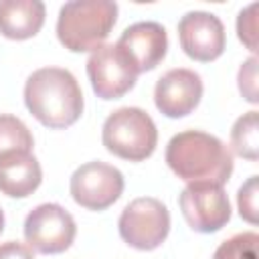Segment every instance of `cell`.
I'll list each match as a JSON object with an SVG mask.
<instances>
[{
	"instance_id": "7c38bea8",
	"label": "cell",
	"mask_w": 259,
	"mask_h": 259,
	"mask_svg": "<svg viewBox=\"0 0 259 259\" xmlns=\"http://www.w3.org/2000/svg\"><path fill=\"white\" fill-rule=\"evenodd\" d=\"M115 45L140 75L156 69L164 61L168 53V34L160 22L144 20L127 26Z\"/></svg>"
},
{
	"instance_id": "ac0fdd59",
	"label": "cell",
	"mask_w": 259,
	"mask_h": 259,
	"mask_svg": "<svg viewBox=\"0 0 259 259\" xmlns=\"http://www.w3.org/2000/svg\"><path fill=\"white\" fill-rule=\"evenodd\" d=\"M259 4L253 2L249 4L245 10L239 12V18H237V34L241 38V42L249 49V51H257V12Z\"/></svg>"
},
{
	"instance_id": "277c9868",
	"label": "cell",
	"mask_w": 259,
	"mask_h": 259,
	"mask_svg": "<svg viewBox=\"0 0 259 259\" xmlns=\"http://www.w3.org/2000/svg\"><path fill=\"white\" fill-rule=\"evenodd\" d=\"M101 140L107 152L130 162L150 158L158 144V130L148 111L140 107H119L107 115Z\"/></svg>"
},
{
	"instance_id": "6da1fadb",
	"label": "cell",
	"mask_w": 259,
	"mask_h": 259,
	"mask_svg": "<svg viewBox=\"0 0 259 259\" xmlns=\"http://www.w3.org/2000/svg\"><path fill=\"white\" fill-rule=\"evenodd\" d=\"M166 164L188 184L223 186L233 174L231 150L217 136L200 130H184L172 136L166 146Z\"/></svg>"
},
{
	"instance_id": "8fae6325",
	"label": "cell",
	"mask_w": 259,
	"mask_h": 259,
	"mask_svg": "<svg viewBox=\"0 0 259 259\" xmlns=\"http://www.w3.org/2000/svg\"><path fill=\"white\" fill-rule=\"evenodd\" d=\"M202 79L192 69H170L154 87V103L166 117L178 119L196 109L202 99Z\"/></svg>"
},
{
	"instance_id": "ffe728a7",
	"label": "cell",
	"mask_w": 259,
	"mask_h": 259,
	"mask_svg": "<svg viewBox=\"0 0 259 259\" xmlns=\"http://www.w3.org/2000/svg\"><path fill=\"white\" fill-rule=\"evenodd\" d=\"M239 91L249 103H257V59H247L239 69Z\"/></svg>"
},
{
	"instance_id": "ba28073f",
	"label": "cell",
	"mask_w": 259,
	"mask_h": 259,
	"mask_svg": "<svg viewBox=\"0 0 259 259\" xmlns=\"http://www.w3.org/2000/svg\"><path fill=\"white\" fill-rule=\"evenodd\" d=\"M123 174L105 162H87L71 176V196L87 210L109 208L123 192Z\"/></svg>"
},
{
	"instance_id": "52a82bcc",
	"label": "cell",
	"mask_w": 259,
	"mask_h": 259,
	"mask_svg": "<svg viewBox=\"0 0 259 259\" xmlns=\"http://www.w3.org/2000/svg\"><path fill=\"white\" fill-rule=\"evenodd\" d=\"M184 221L196 233H217L231 221V204L223 186L194 182L178 196Z\"/></svg>"
},
{
	"instance_id": "3957f363",
	"label": "cell",
	"mask_w": 259,
	"mask_h": 259,
	"mask_svg": "<svg viewBox=\"0 0 259 259\" xmlns=\"http://www.w3.org/2000/svg\"><path fill=\"white\" fill-rule=\"evenodd\" d=\"M115 22L117 4L113 0H71L59 10L57 38L73 53H93L109 36Z\"/></svg>"
},
{
	"instance_id": "2e32d148",
	"label": "cell",
	"mask_w": 259,
	"mask_h": 259,
	"mask_svg": "<svg viewBox=\"0 0 259 259\" xmlns=\"http://www.w3.org/2000/svg\"><path fill=\"white\" fill-rule=\"evenodd\" d=\"M34 138L30 130L14 115H0V156L12 152H32Z\"/></svg>"
},
{
	"instance_id": "4fadbf2b",
	"label": "cell",
	"mask_w": 259,
	"mask_h": 259,
	"mask_svg": "<svg viewBox=\"0 0 259 259\" xmlns=\"http://www.w3.org/2000/svg\"><path fill=\"white\" fill-rule=\"evenodd\" d=\"M42 180V170L32 152L0 156V192L12 198L32 194Z\"/></svg>"
},
{
	"instance_id": "5b68a950",
	"label": "cell",
	"mask_w": 259,
	"mask_h": 259,
	"mask_svg": "<svg viewBox=\"0 0 259 259\" xmlns=\"http://www.w3.org/2000/svg\"><path fill=\"white\" fill-rule=\"evenodd\" d=\"M121 239L138 251L158 249L170 233V212L166 204L152 196L134 198L119 217Z\"/></svg>"
},
{
	"instance_id": "9a60e30c",
	"label": "cell",
	"mask_w": 259,
	"mask_h": 259,
	"mask_svg": "<svg viewBox=\"0 0 259 259\" xmlns=\"http://www.w3.org/2000/svg\"><path fill=\"white\" fill-rule=\"evenodd\" d=\"M231 146L233 152L241 158H247L251 162L257 160L259 156V121H257V111H247L243 113L233 130H231Z\"/></svg>"
},
{
	"instance_id": "8992f818",
	"label": "cell",
	"mask_w": 259,
	"mask_h": 259,
	"mask_svg": "<svg viewBox=\"0 0 259 259\" xmlns=\"http://www.w3.org/2000/svg\"><path fill=\"white\" fill-rule=\"evenodd\" d=\"M77 235L75 219L61 204L45 202L32 208L24 221V239L30 249L42 255L67 251Z\"/></svg>"
},
{
	"instance_id": "d6986e66",
	"label": "cell",
	"mask_w": 259,
	"mask_h": 259,
	"mask_svg": "<svg viewBox=\"0 0 259 259\" xmlns=\"http://www.w3.org/2000/svg\"><path fill=\"white\" fill-rule=\"evenodd\" d=\"M237 204H239V214L251 225H255L257 223V176H251L239 188Z\"/></svg>"
},
{
	"instance_id": "7a4b0ae2",
	"label": "cell",
	"mask_w": 259,
	"mask_h": 259,
	"mask_svg": "<svg viewBox=\"0 0 259 259\" xmlns=\"http://www.w3.org/2000/svg\"><path fill=\"white\" fill-rule=\"evenodd\" d=\"M24 103L42 125L65 130L83 113V91L71 71L42 67L26 79Z\"/></svg>"
},
{
	"instance_id": "44dd1931",
	"label": "cell",
	"mask_w": 259,
	"mask_h": 259,
	"mask_svg": "<svg viewBox=\"0 0 259 259\" xmlns=\"http://www.w3.org/2000/svg\"><path fill=\"white\" fill-rule=\"evenodd\" d=\"M0 259H34V255L26 245L18 241H6L0 243Z\"/></svg>"
},
{
	"instance_id": "5bb4252c",
	"label": "cell",
	"mask_w": 259,
	"mask_h": 259,
	"mask_svg": "<svg viewBox=\"0 0 259 259\" xmlns=\"http://www.w3.org/2000/svg\"><path fill=\"white\" fill-rule=\"evenodd\" d=\"M45 24L40 0H0V34L10 40L32 38Z\"/></svg>"
},
{
	"instance_id": "30bf717a",
	"label": "cell",
	"mask_w": 259,
	"mask_h": 259,
	"mask_svg": "<svg viewBox=\"0 0 259 259\" xmlns=\"http://www.w3.org/2000/svg\"><path fill=\"white\" fill-rule=\"evenodd\" d=\"M178 38L182 51L200 63L219 59L227 42L221 18L204 10H190L178 20Z\"/></svg>"
},
{
	"instance_id": "7402d4cb",
	"label": "cell",
	"mask_w": 259,
	"mask_h": 259,
	"mask_svg": "<svg viewBox=\"0 0 259 259\" xmlns=\"http://www.w3.org/2000/svg\"><path fill=\"white\" fill-rule=\"evenodd\" d=\"M2 229H4V212L0 208V233H2Z\"/></svg>"
},
{
	"instance_id": "e0dca14e",
	"label": "cell",
	"mask_w": 259,
	"mask_h": 259,
	"mask_svg": "<svg viewBox=\"0 0 259 259\" xmlns=\"http://www.w3.org/2000/svg\"><path fill=\"white\" fill-rule=\"evenodd\" d=\"M259 237L253 231L239 233L219 245L212 259H257Z\"/></svg>"
},
{
	"instance_id": "9c48e42d",
	"label": "cell",
	"mask_w": 259,
	"mask_h": 259,
	"mask_svg": "<svg viewBox=\"0 0 259 259\" xmlns=\"http://www.w3.org/2000/svg\"><path fill=\"white\" fill-rule=\"evenodd\" d=\"M87 77L97 97L119 99L134 89L138 71L117 45H101L87 59Z\"/></svg>"
}]
</instances>
